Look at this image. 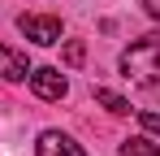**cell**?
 Masks as SVG:
<instances>
[{
  "mask_svg": "<svg viewBox=\"0 0 160 156\" xmlns=\"http://www.w3.org/2000/svg\"><path fill=\"white\" fill-rule=\"evenodd\" d=\"M121 74L134 87H156L160 82V35H143L121 52Z\"/></svg>",
  "mask_w": 160,
  "mask_h": 156,
  "instance_id": "cell-1",
  "label": "cell"
},
{
  "mask_svg": "<svg viewBox=\"0 0 160 156\" xmlns=\"http://www.w3.org/2000/svg\"><path fill=\"white\" fill-rule=\"evenodd\" d=\"M18 30L26 35V39H35V44H61V22L56 18H43V13H22L18 18Z\"/></svg>",
  "mask_w": 160,
  "mask_h": 156,
  "instance_id": "cell-2",
  "label": "cell"
},
{
  "mask_svg": "<svg viewBox=\"0 0 160 156\" xmlns=\"http://www.w3.org/2000/svg\"><path fill=\"white\" fill-rule=\"evenodd\" d=\"M30 91H35L39 100H65L69 82H65V74H61L56 65H43V70H30Z\"/></svg>",
  "mask_w": 160,
  "mask_h": 156,
  "instance_id": "cell-3",
  "label": "cell"
},
{
  "mask_svg": "<svg viewBox=\"0 0 160 156\" xmlns=\"http://www.w3.org/2000/svg\"><path fill=\"white\" fill-rule=\"evenodd\" d=\"M35 156H87V152H82L69 134H61V130H43L39 143H35Z\"/></svg>",
  "mask_w": 160,
  "mask_h": 156,
  "instance_id": "cell-4",
  "label": "cell"
},
{
  "mask_svg": "<svg viewBox=\"0 0 160 156\" xmlns=\"http://www.w3.org/2000/svg\"><path fill=\"white\" fill-rule=\"evenodd\" d=\"M0 78H4V82H22V78H30L26 56L13 52V48H4V44H0Z\"/></svg>",
  "mask_w": 160,
  "mask_h": 156,
  "instance_id": "cell-5",
  "label": "cell"
},
{
  "mask_svg": "<svg viewBox=\"0 0 160 156\" xmlns=\"http://www.w3.org/2000/svg\"><path fill=\"white\" fill-rule=\"evenodd\" d=\"M121 156H160V143H152V139H126L121 143Z\"/></svg>",
  "mask_w": 160,
  "mask_h": 156,
  "instance_id": "cell-6",
  "label": "cell"
},
{
  "mask_svg": "<svg viewBox=\"0 0 160 156\" xmlns=\"http://www.w3.org/2000/svg\"><path fill=\"white\" fill-rule=\"evenodd\" d=\"M95 100L104 104L108 113H130V104L121 100V96H117V91H108V87H95Z\"/></svg>",
  "mask_w": 160,
  "mask_h": 156,
  "instance_id": "cell-7",
  "label": "cell"
},
{
  "mask_svg": "<svg viewBox=\"0 0 160 156\" xmlns=\"http://www.w3.org/2000/svg\"><path fill=\"white\" fill-rule=\"evenodd\" d=\"M82 61H87V48H82V39H69V44H65V65H69V70H78Z\"/></svg>",
  "mask_w": 160,
  "mask_h": 156,
  "instance_id": "cell-8",
  "label": "cell"
},
{
  "mask_svg": "<svg viewBox=\"0 0 160 156\" xmlns=\"http://www.w3.org/2000/svg\"><path fill=\"white\" fill-rule=\"evenodd\" d=\"M138 122H143V130H152V134H160V113H152V108H143V113H138Z\"/></svg>",
  "mask_w": 160,
  "mask_h": 156,
  "instance_id": "cell-9",
  "label": "cell"
},
{
  "mask_svg": "<svg viewBox=\"0 0 160 156\" xmlns=\"http://www.w3.org/2000/svg\"><path fill=\"white\" fill-rule=\"evenodd\" d=\"M143 9H147V18H156V22H160V0H143Z\"/></svg>",
  "mask_w": 160,
  "mask_h": 156,
  "instance_id": "cell-10",
  "label": "cell"
}]
</instances>
